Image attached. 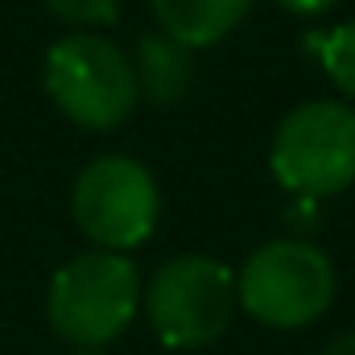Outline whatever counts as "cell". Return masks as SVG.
<instances>
[{
    "instance_id": "6da1fadb",
    "label": "cell",
    "mask_w": 355,
    "mask_h": 355,
    "mask_svg": "<svg viewBox=\"0 0 355 355\" xmlns=\"http://www.w3.org/2000/svg\"><path fill=\"white\" fill-rule=\"evenodd\" d=\"M141 272L128 252L91 248L58 268L46 289V318L75 352H103L141 310Z\"/></svg>"
},
{
    "instance_id": "7a4b0ae2",
    "label": "cell",
    "mask_w": 355,
    "mask_h": 355,
    "mask_svg": "<svg viewBox=\"0 0 355 355\" xmlns=\"http://www.w3.org/2000/svg\"><path fill=\"white\" fill-rule=\"evenodd\" d=\"M46 95L71 124L87 132L120 128L141 99L132 58L103 33H87V29H75L50 46Z\"/></svg>"
},
{
    "instance_id": "3957f363",
    "label": "cell",
    "mask_w": 355,
    "mask_h": 355,
    "mask_svg": "<svg viewBox=\"0 0 355 355\" xmlns=\"http://www.w3.org/2000/svg\"><path fill=\"white\" fill-rule=\"evenodd\" d=\"M236 302L272 331H302L335 302V265L310 240H268L236 272Z\"/></svg>"
},
{
    "instance_id": "277c9868",
    "label": "cell",
    "mask_w": 355,
    "mask_h": 355,
    "mask_svg": "<svg viewBox=\"0 0 355 355\" xmlns=\"http://www.w3.org/2000/svg\"><path fill=\"white\" fill-rule=\"evenodd\" d=\"M145 318L153 327V335L162 339V347L170 352H194L215 343L240 302H236V272L202 252H186L174 257L157 268L141 293Z\"/></svg>"
},
{
    "instance_id": "5b68a950",
    "label": "cell",
    "mask_w": 355,
    "mask_h": 355,
    "mask_svg": "<svg viewBox=\"0 0 355 355\" xmlns=\"http://www.w3.org/2000/svg\"><path fill=\"white\" fill-rule=\"evenodd\" d=\"M268 170L277 186L297 198H331L355 182V103L310 99L293 107L268 149Z\"/></svg>"
},
{
    "instance_id": "8992f818",
    "label": "cell",
    "mask_w": 355,
    "mask_h": 355,
    "mask_svg": "<svg viewBox=\"0 0 355 355\" xmlns=\"http://www.w3.org/2000/svg\"><path fill=\"white\" fill-rule=\"evenodd\" d=\"M71 215L79 232L103 252L141 248L162 215V194L153 174L124 153L95 157L71 190Z\"/></svg>"
},
{
    "instance_id": "52a82bcc",
    "label": "cell",
    "mask_w": 355,
    "mask_h": 355,
    "mask_svg": "<svg viewBox=\"0 0 355 355\" xmlns=\"http://www.w3.org/2000/svg\"><path fill=\"white\" fill-rule=\"evenodd\" d=\"M162 33L190 50H207L223 42L252 8V0H149Z\"/></svg>"
},
{
    "instance_id": "ba28073f",
    "label": "cell",
    "mask_w": 355,
    "mask_h": 355,
    "mask_svg": "<svg viewBox=\"0 0 355 355\" xmlns=\"http://www.w3.org/2000/svg\"><path fill=\"white\" fill-rule=\"evenodd\" d=\"M132 75L137 91L149 103H174L186 95L194 79V50L174 42L170 33H145L137 42V58H132Z\"/></svg>"
},
{
    "instance_id": "9c48e42d",
    "label": "cell",
    "mask_w": 355,
    "mask_h": 355,
    "mask_svg": "<svg viewBox=\"0 0 355 355\" xmlns=\"http://www.w3.org/2000/svg\"><path fill=\"white\" fill-rule=\"evenodd\" d=\"M318 62H322L327 79L335 83V91L347 95L355 103V21L331 29V33L318 42Z\"/></svg>"
},
{
    "instance_id": "30bf717a",
    "label": "cell",
    "mask_w": 355,
    "mask_h": 355,
    "mask_svg": "<svg viewBox=\"0 0 355 355\" xmlns=\"http://www.w3.org/2000/svg\"><path fill=\"white\" fill-rule=\"evenodd\" d=\"M46 8L67 21V25H79V29H99V25H116L120 17V0H46Z\"/></svg>"
},
{
    "instance_id": "8fae6325",
    "label": "cell",
    "mask_w": 355,
    "mask_h": 355,
    "mask_svg": "<svg viewBox=\"0 0 355 355\" xmlns=\"http://www.w3.org/2000/svg\"><path fill=\"white\" fill-rule=\"evenodd\" d=\"M285 12H297V17H318V12H327V8H335L339 0H277Z\"/></svg>"
},
{
    "instance_id": "7c38bea8",
    "label": "cell",
    "mask_w": 355,
    "mask_h": 355,
    "mask_svg": "<svg viewBox=\"0 0 355 355\" xmlns=\"http://www.w3.org/2000/svg\"><path fill=\"white\" fill-rule=\"evenodd\" d=\"M322 355H355V331L339 335V339H335V343H331V347H327Z\"/></svg>"
},
{
    "instance_id": "4fadbf2b",
    "label": "cell",
    "mask_w": 355,
    "mask_h": 355,
    "mask_svg": "<svg viewBox=\"0 0 355 355\" xmlns=\"http://www.w3.org/2000/svg\"><path fill=\"white\" fill-rule=\"evenodd\" d=\"M75 355H103V352H75Z\"/></svg>"
}]
</instances>
